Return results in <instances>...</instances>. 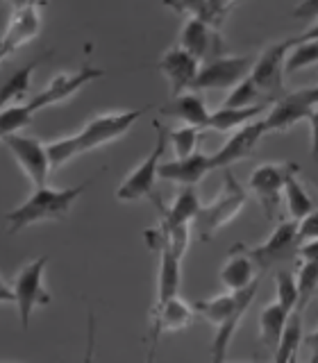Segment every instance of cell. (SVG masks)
I'll use <instances>...</instances> for the list:
<instances>
[{
	"instance_id": "cell-1",
	"label": "cell",
	"mask_w": 318,
	"mask_h": 363,
	"mask_svg": "<svg viewBox=\"0 0 318 363\" xmlns=\"http://www.w3.org/2000/svg\"><path fill=\"white\" fill-rule=\"evenodd\" d=\"M143 116V109H128V111H105L96 113L94 118L84 123V128L73 136H62V139L48 143V155L53 168H60L73 157L96 150V147L105 145L109 141L121 139L128 134L132 125Z\"/></svg>"
},
{
	"instance_id": "cell-2",
	"label": "cell",
	"mask_w": 318,
	"mask_h": 363,
	"mask_svg": "<svg viewBox=\"0 0 318 363\" xmlns=\"http://www.w3.org/2000/svg\"><path fill=\"white\" fill-rule=\"evenodd\" d=\"M257 289H259V279L246 291H238V293L225 291L221 295H214V298H207V300H198L193 304V309H196V313L202 320H207L216 329L214 340H212L214 363H225L227 345H230L238 323L243 320L248 306L257 298Z\"/></svg>"
},
{
	"instance_id": "cell-3",
	"label": "cell",
	"mask_w": 318,
	"mask_h": 363,
	"mask_svg": "<svg viewBox=\"0 0 318 363\" xmlns=\"http://www.w3.org/2000/svg\"><path fill=\"white\" fill-rule=\"evenodd\" d=\"M91 179H84L82 184L71 186V189H50V186H39L32 191V196L18 204L16 209H11L5 220H7V232L16 234L26 227H32L37 223L45 220H66L68 211L75 204V200L87 191Z\"/></svg>"
},
{
	"instance_id": "cell-4",
	"label": "cell",
	"mask_w": 318,
	"mask_h": 363,
	"mask_svg": "<svg viewBox=\"0 0 318 363\" xmlns=\"http://www.w3.org/2000/svg\"><path fill=\"white\" fill-rule=\"evenodd\" d=\"M45 266H48V257L45 255L32 259L16 272L11 281L3 279V289H0V300L16 304L21 327L26 329V332L30 329V320L34 311H37L39 306H48L53 302V295L48 293V289H45V284H43Z\"/></svg>"
},
{
	"instance_id": "cell-5",
	"label": "cell",
	"mask_w": 318,
	"mask_h": 363,
	"mask_svg": "<svg viewBox=\"0 0 318 363\" xmlns=\"http://www.w3.org/2000/svg\"><path fill=\"white\" fill-rule=\"evenodd\" d=\"M246 189L236 182L232 170H225L221 193L214 198V202L200 207L196 220H193V232H196L200 241H209L216 232L223 230L227 223H232L241 213V209L246 207Z\"/></svg>"
},
{
	"instance_id": "cell-6",
	"label": "cell",
	"mask_w": 318,
	"mask_h": 363,
	"mask_svg": "<svg viewBox=\"0 0 318 363\" xmlns=\"http://www.w3.org/2000/svg\"><path fill=\"white\" fill-rule=\"evenodd\" d=\"M289 50H291L289 39L280 43H270L255 60V68H253V73H250V77H253V82L257 84L266 105H270V102L275 105L278 100H282L289 94L287 86H284V75H287L284 64H287Z\"/></svg>"
},
{
	"instance_id": "cell-7",
	"label": "cell",
	"mask_w": 318,
	"mask_h": 363,
	"mask_svg": "<svg viewBox=\"0 0 318 363\" xmlns=\"http://www.w3.org/2000/svg\"><path fill=\"white\" fill-rule=\"evenodd\" d=\"M153 125H155V132H157L155 145L143 162L121 182V186L116 189V200H121V202H136L146 196H150L153 189H155V179L159 177V166H162V157L166 150L170 130H164L162 125H159V121H155Z\"/></svg>"
},
{
	"instance_id": "cell-8",
	"label": "cell",
	"mask_w": 318,
	"mask_h": 363,
	"mask_svg": "<svg viewBox=\"0 0 318 363\" xmlns=\"http://www.w3.org/2000/svg\"><path fill=\"white\" fill-rule=\"evenodd\" d=\"M298 164L293 162H280V164H261L250 173L248 186L255 193L257 202L264 209L266 218L273 220L280 200H284V186H287L289 175L298 173Z\"/></svg>"
},
{
	"instance_id": "cell-9",
	"label": "cell",
	"mask_w": 318,
	"mask_h": 363,
	"mask_svg": "<svg viewBox=\"0 0 318 363\" xmlns=\"http://www.w3.org/2000/svg\"><path fill=\"white\" fill-rule=\"evenodd\" d=\"M3 143L11 152V157L16 159V164L23 168V173L30 177L34 189L45 186V182H48V175L53 170L48 143H43L39 139H34V136H28V134L3 136Z\"/></svg>"
},
{
	"instance_id": "cell-10",
	"label": "cell",
	"mask_w": 318,
	"mask_h": 363,
	"mask_svg": "<svg viewBox=\"0 0 318 363\" xmlns=\"http://www.w3.org/2000/svg\"><path fill=\"white\" fill-rule=\"evenodd\" d=\"M248 255L253 257L255 266L259 270H268L273 266L289 261L291 257H298L300 250V234H298V220H282L273 234L264 243L257 247H246Z\"/></svg>"
},
{
	"instance_id": "cell-11",
	"label": "cell",
	"mask_w": 318,
	"mask_h": 363,
	"mask_svg": "<svg viewBox=\"0 0 318 363\" xmlns=\"http://www.w3.org/2000/svg\"><path fill=\"white\" fill-rule=\"evenodd\" d=\"M255 68V57L250 55H234V57H219V60L202 64L196 84L191 91L204 89H234L250 77Z\"/></svg>"
},
{
	"instance_id": "cell-12",
	"label": "cell",
	"mask_w": 318,
	"mask_h": 363,
	"mask_svg": "<svg viewBox=\"0 0 318 363\" xmlns=\"http://www.w3.org/2000/svg\"><path fill=\"white\" fill-rule=\"evenodd\" d=\"M193 318H196V309L185 300L173 298L164 304H155L150 311V332H148V354L146 363H153L157 354V343L164 334L170 332H180V329H187Z\"/></svg>"
},
{
	"instance_id": "cell-13",
	"label": "cell",
	"mask_w": 318,
	"mask_h": 363,
	"mask_svg": "<svg viewBox=\"0 0 318 363\" xmlns=\"http://www.w3.org/2000/svg\"><path fill=\"white\" fill-rule=\"evenodd\" d=\"M102 75H105L102 68H94V66H89V64H84L82 68H77V71H73V73H60V75H55L50 79L48 86L41 89L34 98H30L26 102V107L32 113H37L43 107L60 105V102H64L71 96H75L80 89L87 86L89 82H94V79L102 77Z\"/></svg>"
},
{
	"instance_id": "cell-14",
	"label": "cell",
	"mask_w": 318,
	"mask_h": 363,
	"mask_svg": "<svg viewBox=\"0 0 318 363\" xmlns=\"http://www.w3.org/2000/svg\"><path fill=\"white\" fill-rule=\"evenodd\" d=\"M200 68H202V64L189 50L182 48L180 43L173 45V48H168L162 55V60L157 62V71L168 79L170 96L173 98L187 94L189 89H193Z\"/></svg>"
},
{
	"instance_id": "cell-15",
	"label": "cell",
	"mask_w": 318,
	"mask_h": 363,
	"mask_svg": "<svg viewBox=\"0 0 318 363\" xmlns=\"http://www.w3.org/2000/svg\"><path fill=\"white\" fill-rule=\"evenodd\" d=\"M41 9L43 5H34V3L14 5L3 34V45H0L3 60L37 37L41 30Z\"/></svg>"
},
{
	"instance_id": "cell-16",
	"label": "cell",
	"mask_w": 318,
	"mask_h": 363,
	"mask_svg": "<svg viewBox=\"0 0 318 363\" xmlns=\"http://www.w3.org/2000/svg\"><path fill=\"white\" fill-rule=\"evenodd\" d=\"M180 45L189 50L200 64H207L225 57V43L219 30H214L196 18H185L180 32Z\"/></svg>"
},
{
	"instance_id": "cell-17",
	"label": "cell",
	"mask_w": 318,
	"mask_h": 363,
	"mask_svg": "<svg viewBox=\"0 0 318 363\" xmlns=\"http://www.w3.org/2000/svg\"><path fill=\"white\" fill-rule=\"evenodd\" d=\"M268 134L266 132V123L264 118H259L255 123H250L246 125V128L241 130H236L230 139L225 141V145L221 147L219 152H214L212 155V168H225L230 164H236V162H241V159H248L250 155L255 152V147L257 143L261 141V136Z\"/></svg>"
},
{
	"instance_id": "cell-18",
	"label": "cell",
	"mask_w": 318,
	"mask_h": 363,
	"mask_svg": "<svg viewBox=\"0 0 318 363\" xmlns=\"http://www.w3.org/2000/svg\"><path fill=\"white\" fill-rule=\"evenodd\" d=\"M312 113H314V107L305 100L302 91L300 89L289 91V94L282 100H278L264 116L266 132H287L300 121H309Z\"/></svg>"
},
{
	"instance_id": "cell-19",
	"label": "cell",
	"mask_w": 318,
	"mask_h": 363,
	"mask_svg": "<svg viewBox=\"0 0 318 363\" xmlns=\"http://www.w3.org/2000/svg\"><path fill=\"white\" fill-rule=\"evenodd\" d=\"M212 155L196 152L187 159H173V162H162L159 166V177L166 182L180 184L182 189H196L198 182L212 173Z\"/></svg>"
},
{
	"instance_id": "cell-20",
	"label": "cell",
	"mask_w": 318,
	"mask_h": 363,
	"mask_svg": "<svg viewBox=\"0 0 318 363\" xmlns=\"http://www.w3.org/2000/svg\"><path fill=\"white\" fill-rule=\"evenodd\" d=\"M255 270H259V268L255 266L253 257L248 255V250L243 245H236L230 250V257H227V261L221 268V286L227 293L246 291L248 286H253L257 281Z\"/></svg>"
},
{
	"instance_id": "cell-21",
	"label": "cell",
	"mask_w": 318,
	"mask_h": 363,
	"mask_svg": "<svg viewBox=\"0 0 318 363\" xmlns=\"http://www.w3.org/2000/svg\"><path fill=\"white\" fill-rule=\"evenodd\" d=\"M168 9L185 14L187 18H196L214 30H221L225 18L236 9V3H225V0H191V3H166Z\"/></svg>"
},
{
	"instance_id": "cell-22",
	"label": "cell",
	"mask_w": 318,
	"mask_h": 363,
	"mask_svg": "<svg viewBox=\"0 0 318 363\" xmlns=\"http://www.w3.org/2000/svg\"><path fill=\"white\" fill-rule=\"evenodd\" d=\"M162 113L173 116L185 125H189V128H196V130L209 128V123H212V111L207 109L204 100L198 94H182V96L173 98L168 105L162 107Z\"/></svg>"
},
{
	"instance_id": "cell-23",
	"label": "cell",
	"mask_w": 318,
	"mask_h": 363,
	"mask_svg": "<svg viewBox=\"0 0 318 363\" xmlns=\"http://www.w3.org/2000/svg\"><path fill=\"white\" fill-rule=\"evenodd\" d=\"M159 275H157V300L155 304H164L177 298L180 279H182V257L170 247L159 250Z\"/></svg>"
},
{
	"instance_id": "cell-24",
	"label": "cell",
	"mask_w": 318,
	"mask_h": 363,
	"mask_svg": "<svg viewBox=\"0 0 318 363\" xmlns=\"http://www.w3.org/2000/svg\"><path fill=\"white\" fill-rule=\"evenodd\" d=\"M289 318H291V313L278 302H270L264 306V311L259 315V336H261V343H264L268 350L275 352L284 329L289 325Z\"/></svg>"
},
{
	"instance_id": "cell-25",
	"label": "cell",
	"mask_w": 318,
	"mask_h": 363,
	"mask_svg": "<svg viewBox=\"0 0 318 363\" xmlns=\"http://www.w3.org/2000/svg\"><path fill=\"white\" fill-rule=\"evenodd\" d=\"M268 109V105H255L248 109H216L212 111V123L209 128L216 132H230V130H241L246 125L255 123L259 118H264V111Z\"/></svg>"
},
{
	"instance_id": "cell-26",
	"label": "cell",
	"mask_w": 318,
	"mask_h": 363,
	"mask_svg": "<svg viewBox=\"0 0 318 363\" xmlns=\"http://www.w3.org/2000/svg\"><path fill=\"white\" fill-rule=\"evenodd\" d=\"M50 52H43L41 57H37V60H32L30 64L21 66L18 71L11 73L5 84H3V94H0V102H3V109L5 107H11V105H21V100L28 96V89H30V79H32V71L37 68L45 57H48Z\"/></svg>"
},
{
	"instance_id": "cell-27",
	"label": "cell",
	"mask_w": 318,
	"mask_h": 363,
	"mask_svg": "<svg viewBox=\"0 0 318 363\" xmlns=\"http://www.w3.org/2000/svg\"><path fill=\"white\" fill-rule=\"evenodd\" d=\"M305 343V334H302V313H291L289 325L284 329V334L280 338V343L273 352V363H291V359L298 357V350Z\"/></svg>"
},
{
	"instance_id": "cell-28",
	"label": "cell",
	"mask_w": 318,
	"mask_h": 363,
	"mask_svg": "<svg viewBox=\"0 0 318 363\" xmlns=\"http://www.w3.org/2000/svg\"><path fill=\"white\" fill-rule=\"evenodd\" d=\"M284 202H287L291 220H298V223L302 218H307L312 211H316V202L309 196V191L300 184L298 173L289 175V179H287V186H284Z\"/></svg>"
},
{
	"instance_id": "cell-29",
	"label": "cell",
	"mask_w": 318,
	"mask_h": 363,
	"mask_svg": "<svg viewBox=\"0 0 318 363\" xmlns=\"http://www.w3.org/2000/svg\"><path fill=\"white\" fill-rule=\"evenodd\" d=\"M255 105H266L264 98H261L257 84L253 82V77H246L241 84H236L230 96L225 98V102L221 107L225 109H248V107H255Z\"/></svg>"
},
{
	"instance_id": "cell-30",
	"label": "cell",
	"mask_w": 318,
	"mask_h": 363,
	"mask_svg": "<svg viewBox=\"0 0 318 363\" xmlns=\"http://www.w3.org/2000/svg\"><path fill=\"white\" fill-rule=\"evenodd\" d=\"M295 281H298V293H300L298 313H302L305 306L309 304V300L318 295V264L316 261H300L298 272H295Z\"/></svg>"
},
{
	"instance_id": "cell-31",
	"label": "cell",
	"mask_w": 318,
	"mask_h": 363,
	"mask_svg": "<svg viewBox=\"0 0 318 363\" xmlns=\"http://www.w3.org/2000/svg\"><path fill=\"white\" fill-rule=\"evenodd\" d=\"M291 50L287 55V64H284V71L295 73L302 71V68L318 64V41H291Z\"/></svg>"
},
{
	"instance_id": "cell-32",
	"label": "cell",
	"mask_w": 318,
	"mask_h": 363,
	"mask_svg": "<svg viewBox=\"0 0 318 363\" xmlns=\"http://www.w3.org/2000/svg\"><path fill=\"white\" fill-rule=\"evenodd\" d=\"M275 291H278V304H282L289 313L298 311L300 304V293H298V281L289 270H278L275 272Z\"/></svg>"
},
{
	"instance_id": "cell-33",
	"label": "cell",
	"mask_w": 318,
	"mask_h": 363,
	"mask_svg": "<svg viewBox=\"0 0 318 363\" xmlns=\"http://www.w3.org/2000/svg\"><path fill=\"white\" fill-rule=\"evenodd\" d=\"M32 118H34V113L26 107V102L5 107L3 113H0V136L21 134V130L28 128V125L32 123Z\"/></svg>"
},
{
	"instance_id": "cell-34",
	"label": "cell",
	"mask_w": 318,
	"mask_h": 363,
	"mask_svg": "<svg viewBox=\"0 0 318 363\" xmlns=\"http://www.w3.org/2000/svg\"><path fill=\"white\" fill-rule=\"evenodd\" d=\"M200 139H202L200 130L189 128V125L168 132V143L173 145V150H175L177 159H187V157H191V155H196V152H198V143H200Z\"/></svg>"
},
{
	"instance_id": "cell-35",
	"label": "cell",
	"mask_w": 318,
	"mask_h": 363,
	"mask_svg": "<svg viewBox=\"0 0 318 363\" xmlns=\"http://www.w3.org/2000/svg\"><path fill=\"white\" fill-rule=\"evenodd\" d=\"M298 234H300V243L316 241V238H318V209L312 211L307 218H302L298 223Z\"/></svg>"
},
{
	"instance_id": "cell-36",
	"label": "cell",
	"mask_w": 318,
	"mask_h": 363,
	"mask_svg": "<svg viewBox=\"0 0 318 363\" xmlns=\"http://www.w3.org/2000/svg\"><path fill=\"white\" fill-rule=\"evenodd\" d=\"M94 357H96V315L89 309V315H87V350H84L82 363H94Z\"/></svg>"
},
{
	"instance_id": "cell-37",
	"label": "cell",
	"mask_w": 318,
	"mask_h": 363,
	"mask_svg": "<svg viewBox=\"0 0 318 363\" xmlns=\"http://www.w3.org/2000/svg\"><path fill=\"white\" fill-rule=\"evenodd\" d=\"M291 14L298 21H316L318 23V0H305V3L295 5Z\"/></svg>"
},
{
	"instance_id": "cell-38",
	"label": "cell",
	"mask_w": 318,
	"mask_h": 363,
	"mask_svg": "<svg viewBox=\"0 0 318 363\" xmlns=\"http://www.w3.org/2000/svg\"><path fill=\"white\" fill-rule=\"evenodd\" d=\"M298 257H300V261H316V264H318V238H316V241L300 243Z\"/></svg>"
},
{
	"instance_id": "cell-39",
	"label": "cell",
	"mask_w": 318,
	"mask_h": 363,
	"mask_svg": "<svg viewBox=\"0 0 318 363\" xmlns=\"http://www.w3.org/2000/svg\"><path fill=\"white\" fill-rule=\"evenodd\" d=\"M309 128H312V157L314 162H318V109L309 116Z\"/></svg>"
},
{
	"instance_id": "cell-40",
	"label": "cell",
	"mask_w": 318,
	"mask_h": 363,
	"mask_svg": "<svg viewBox=\"0 0 318 363\" xmlns=\"http://www.w3.org/2000/svg\"><path fill=\"white\" fill-rule=\"evenodd\" d=\"M300 91H302L305 100L309 102L314 109H318V84L316 86H309V89H300Z\"/></svg>"
},
{
	"instance_id": "cell-41",
	"label": "cell",
	"mask_w": 318,
	"mask_h": 363,
	"mask_svg": "<svg viewBox=\"0 0 318 363\" xmlns=\"http://www.w3.org/2000/svg\"><path fill=\"white\" fill-rule=\"evenodd\" d=\"M291 41H318V23H314L309 30L302 32L300 37H293Z\"/></svg>"
},
{
	"instance_id": "cell-42",
	"label": "cell",
	"mask_w": 318,
	"mask_h": 363,
	"mask_svg": "<svg viewBox=\"0 0 318 363\" xmlns=\"http://www.w3.org/2000/svg\"><path fill=\"white\" fill-rule=\"evenodd\" d=\"M305 345H309L312 354H316V357H318V327L314 329V332H309V334L305 336Z\"/></svg>"
},
{
	"instance_id": "cell-43",
	"label": "cell",
	"mask_w": 318,
	"mask_h": 363,
	"mask_svg": "<svg viewBox=\"0 0 318 363\" xmlns=\"http://www.w3.org/2000/svg\"><path fill=\"white\" fill-rule=\"evenodd\" d=\"M309 363H318V357H316V354H312V359H309Z\"/></svg>"
},
{
	"instance_id": "cell-44",
	"label": "cell",
	"mask_w": 318,
	"mask_h": 363,
	"mask_svg": "<svg viewBox=\"0 0 318 363\" xmlns=\"http://www.w3.org/2000/svg\"><path fill=\"white\" fill-rule=\"evenodd\" d=\"M291 363H298V357H295V359H291Z\"/></svg>"
}]
</instances>
